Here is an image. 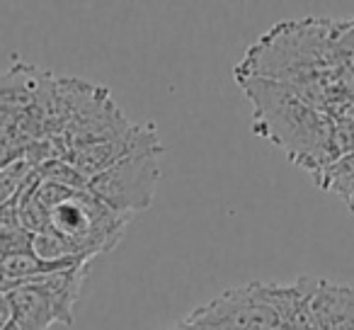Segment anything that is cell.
<instances>
[{
	"label": "cell",
	"instance_id": "6da1fadb",
	"mask_svg": "<svg viewBox=\"0 0 354 330\" xmlns=\"http://www.w3.org/2000/svg\"><path fill=\"white\" fill-rule=\"evenodd\" d=\"M245 98L252 102V129L272 146L281 148L291 163L318 178L339 161L335 122L308 104L291 88L274 80L236 75Z\"/></svg>",
	"mask_w": 354,
	"mask_h": 330
},
{
	"label": "cell",
	"instance_id": "7a4b0ae2",
	"mask_svg": "<svg viewBox=\"0 0 354 330\" xmlns=\"http://www.w3.org/2000/svg\"><path fill=\"white\" fill-rule=\"evenodd\" d=\"M129 221L131 219L112 212L88 190H71L51 209L46 231L64 241L71 257L93 262L119 246Z\"/></svg>",
	"mask_w": 354,
	"mask_h": 330
},
{
	"label": "cell",
	"instance_id": "3957f363",
	"mask_svg": "<svg viewBox=\"0 0 354 330\" xmlns=\"http://www.w3.org/2000/svg\"><path fill=\"white\" fill-rule=\"evenodd\" d=\"M160 153L162 148H153L124 158L104 173L90 178L88 192L122 217L131 219L136 212H146L160 180Z\"/></svg>",
	"mask_w": 354,
	"mask_h": 330
},
{
	"label": "cell",
	"instance_id": "277c9868",
	"mask_svg": "<svg viewBox=\"0 0 354 330\" xmlns=\"http://www.w3.org/2000/svg\"><path fill=\"white\" fill-rule=\"evenodd\" d=\"M185 325L194 330H272L279 328L274 309L267 304L262 282L233 286L209 304L194 309Z\"/></svg>",
	"mask_w": 354,
	"mask_h": 330
},
{
	"label": "cell",
	"instance_id": "5b68a950",
	"mask_svg": "<svg viewBox=\"0 0 354 330\" xmlns=\"http://www.w3.org/2000/svg\"><path fill=\"white\" fill-rule=\"evenodd\" d=\"M310 313L320 330H354V286L315 277Z\"/></svg>",
	"mask_w": 354,
	"mask_h": 330
},
{
	"label": "cell",
	"instance_id": "8992f818",
	"mask_svg": "<svg viewBox=\"0 0 354 330\" xmlns=\"http://www.w3.org/2000/svg\"><path fill=\"white\" fill-rule=\"evenodd\" d=\"M6 294L10 299L12 323L17 330H51V325L59 323V311L39 282H27Z\"/></svg>",
	"mask_w": 354,
	"mask_h": 330
},
{
	"label": "cell",
	"instance_id": "52a82bcc",
	"mask_svg": "<svg viewBox=\"0 0 354 330\" xmlns=\"http://www.w3.org/2000/svg\"><path fill=\"white\" fill-rule=\"evenodd\" d=\"M12 323V306L6 291H0V330H6Z\"/></svg>",
	"mask_w": 354,
	"mask_h": 330
},
{
	"label": "cell",
	"instance_id": "ba28073f",
	"mask_svg": "<svg viewBox=\"0 0 354 330\" xmlns=\"http://www.w3.org/2000/svg\"><path fill=\"white\" fill-rule=\"evenodd\" d=\"M175 330H194V328H189V325H185V323H177Z\"/></svg>",
	"mask_w": 354,
	"mask_h": 330
},
{
	"label": "cell",
	"instance_id": "9c48e42d",
	"mask_svg": "<svg viewBox=\"0 0 354 330\" xmlns=\"http://www.w3.org/2000/svg\"><path fill=\"white\" fill-rule=\"evenodd\" d=\"M6 330H17V328H15V323H10V325H8Z\"/></svg>",
	"mask_w": 354,
	"mask_h": 330
},
{
	"label": "cell",
	"instance_id": "30bf717a",
	"mask_svg": "<svg viewBox=\"0 0 354 330\" xmlns=\"http://www.w3.org/2000/svg\"><path fill=\"white\" fill-rule=\"evenodd\" d=\"M158 330H165V328H158Z\"/></svg>",
	"mask_w": 354,
	"mask_h": 330
}]
</instances>
